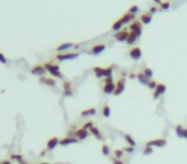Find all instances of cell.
Segmentation results:
<instances>
[{"instance_id": "1", "label": "cell", "mask_w": 187, "mask_h": 164, "mask_svg": "<svg viewBox=\"0 0 187 164\" xmlns=\"http://www.w3.org/2000/svg\"><path fill=\"white\" fill-rule=\"evenodd\" d=\"M94 73L97 78H107V77H111L113 73V67H108V68H101V67H95L94 68Z\"/></svg>"}, {"instance_id": "2", "label": "cell", "mask_w": 187, "mask_h": 164, "mask_svg": "<svg viewBox=\"0 0 187 164\" xmlns=\"http://www.w3.org/2000/svg\"><path fill=\"white\" fill-rule=\"evenodd\" d=\"M114 90H115V83L113 81V77H107L104 81V86H103V91L105 94H114Z\"/></svg>"}, {"instance_id": "3", "label": "cell", "mask_w": 187, "mask_h": 164, "mask_svg": "<svg viewBox=\"0 0 187 164\" xmlns=\"http://www.w3.org/2000/svg\"><path fill=\"white\" fill-rule=\"evenodd\" d=\"M129 31L131 32H133L137 37H140L141 33H142V23L140 21H137L135 19L133 22H131V25H129Z\"/></svg>"}, {"instance_id": "4", "label": "cell", "mask_w": 187, "mask_h": 164, "mask_svg": "<svg viewBox=\"0 0 187 164\" xmlns=\"http://www.w3.org/2000/svg\"><path fill=\"white\" fill-rule=\"evenodd\" d=\"M145 146H151V148H164L167 146V140L165 138H154L150 140L145 144Z\"/></svg>"}, {"instance_id": "5", "label": "cell", "mask_w": 187, "mask_h": 164, "mask_svg": "<svg viewBox=\"0 0 187 164\" xmlns=\"http://www.w3.org/2000/svg\"><path fill=\"white\" fill-rule=\"evenodd\" d=\"M79 53H59L55 55V58H57L58 60H72V59H76L78 58Z\"/></svg>"}, {"instance_id": "6", "label": "cell", "mask_w": 187, "mask_h": 164, "mask_svg": "<svg viewBox=\"0 0 187 164\" xmlns=\"http://www.w3.org/2000/svg\"><path fill=\"white\" fill-rule=\"evenodd\" d=\"M128 36H129V30L123 28V30H121V31H118V32L114 33V39L117 41H119V42H123V41H127Z\"/></svg>"}, {"instance_id": "7", "label": "cell", "mask_w": 187, "mask_h": 164, "mask_svg": "<svg viewBox=\"0 0 187 164\" xmlns=\"http://www.w3.org/2000/svg\"><path fill=\"white\" fill-rule=\"evenodd\" d=\"M73 136L76 137L78 141H82V140H86L87 137H89V131L85 130L83 127H81V128H78V130L74 131V135H73Z\"/></svg>"}, {"instance_id": "8", "label": "cell", "mask_w": 187, "mask_h": 164, "mask_svg": "<svg viewBox=\"0 0 187 164\" xmlns=\"http://www.w3.org/2000/svg\"><path fill=\"white\" fill-rule=\"evenodd\" d=\"M44 67H45L46 72H49V73H50V76H51L53 73H57V72H60V67H59L58 64L51 63V62H45V63H44Z\"/></svg>"}, {"instance_id": "9", "label": "cell", "mask_w": 187, "mask_h": 164, "mask_svg": "<svg viewBox=\"0 0 187 164\" xmlns=\"http://www.w3.org/2000/svg\"><path fill=\"white\" fill-rule=\"evenodd\" d=\"M124 86H126V80H124V77H121L118 82L115 83V90H114V95L118 96L121 95L123 91H124Z\"/></svg>"}, {"instance_id": "10", "label": "cell", "mask_w": 187, "mask_h": 164, "mask_svg": "<svg viewBox=\"0 0 187 164\" xmlns=\"http://www.w3.org/2000/svg\"><path fill=\"white\" fill-rule=\"evenodd\" d=\"M167 91V86L164 83H158V86H157V89L154 90V94H153V99H155L157 100L158 98H160L161 95H163L164 92Z\"/></svg>"}, {"instance_id": "11", "label": "cell", "mask_w": 187, "mask_h": 164, "mask_svg": "<svg viewBox=\"0 0 187 164\" xmlns=\"http://www.w3.org/2000/svg\"><path fill=\"white\" fill-rule=\"evenodd\" d=\"M31 73L42 77L46 73V69H45V67H44V65H41V64H36V65H34L32 68H31Z\"/></svg>"}, {"instance_id": "12", "label": "cell", "mask_w": 187, "mask_h": 164, "mask_svg": "<svg viewBox=\"0 0 187 164\" xmlns=\"http://www.w3.org/2000/svg\"><path fill=\"white\" fill-rule=\"evenodd\" d=\"M76 142H78V140L74 136H67V137H63L59 140V145H62V146H67V145L76 144Z\"/></svg>"}, {"instance_id": "13", "label": "cell", "mask_w": 187, "mask_h": 164, "mask_svg": "<svg viewBox=\"0 0 187 164\" xmlns=\"http://www.w3.org/2000/svg\"><path fill=\"white\" fill-rule=\"evenodd\" d=\"M59 145V138L58 137H51L48 140V144H46V150L45 151H50L54 150Z\"/></svg>"}, {"instance_id": "14", "label": "cell", "mask_w": 187, "mask_h": 164, "mask_svg": "<svg viewBox=\"0 0 187 164\" xmlns=\"http://www.w3.org/2000/svg\"><path fill=\"white\" fill-rule=\"evenodd\" d=\"M129 57L132 58L133 60H139V59H141V57H142V51H141V49L139 46H135L133 49H131L129 50Z\"/></svg>"}, {"instance_id": "15", "label": "cell", "mask_w": 187, "mask_h": 164, "mask_svg": "<svg viewBox=\"0 0 187 164\" xmlns=\"http://www.w3.org/2000/svg\"><path fill=\"white\" fill-rule=\"evenodd\" d=\"M105 50V45L104 44H97V45H94L90 50V54H94V55H97Z\"/></svg>"}, {"instance_id": "16", "label": "cell", "mask_w": 187, "mask_h": 164, "mask_svg": "<svg viewBox=\"0 0 187 164\" xmlns=\"http://www.w3.org/2000/svg\"><path fill=\"white\" fill-rule=\"evenodd\" d=\"M63 92L65 96H72L73 95V91H72V86L71 83L68 81H64L63 82Z\"/></svg>"}, {"instance_id": "17", "label": "cell", "mask_w": 187, "mask_h": 164, "mask_svg": "<svg viewBox=\"0 0 187 164\" xmlns=\"http://www.w3.org/2000/svg\"><path fill=\"white\" fill-rule=\"evenodd\" d=\"M40 82L41 83H45L46 86H55V80L51 77H40Z\"/></svg>"}, {"instance_id": "18", "label": "cell", "mask_w": 187, "mask_h": 164, "mask_svg": "<svg viewBox=\"0 0 187 164\" xmlns=\"http://www.w3.org/2000/svg\"><path fill=\"white\" fill-rule=\"evenodd\" d=\"M151 19H153V14L151 13H144L140 18V22L144 23V25H149V23L151 22Z\"/></svg>"}, {"instance_id": "19", "label": "cell", "mask_w": 187, "mask_h": 164, "mask_svg": "<svg viewBox=\"0 0 187 164\" xmlns=\"http://www.w3.org/2000/svg\"><path fill=\"white\" fill-rule=\"evenodd\" d=\"M137 80H139V82L140 83H142V85H146V86H147V83L149 82H150V78H147L144 73H142V72H140V73H137Z\"/></svg>"}, {"instance_id": "20", "label": "cell", "mask_w": 187, "mask_h": 164, "mask_svg": "<svg viewBox=\"0 0 187 164\" xmlns=\"http://www.w3.org/2000/svg\"><path fill=\"white\" fill-rule=\"evenodd\" d=\"M90 133H91V135H92L94 137H95V138H97V140H103V135H101V132H100V130H99L97 127L94 126L90 130Z\"/></svg>"}, {"instance_id": "21", "label": "cell", "mask_w": 187, "mask_h": 164, "mask_svg": "<svg viewBox=\"0 0 187 164\" xmlns=\"http://www.w3.org/2000/svg\"><path fill=\"white\" fill-rule=\"evenodd\" d=\"M122 22L123 23H128V22H133L135 21V16L133 14H131V13H124L123 16H122Z\"/></svg>"}, {"instance_id": "22", "label": "cell", "mask_w": 187, "mask_h": 164, "mask_svg": "<svg viewBox=\"0 0 187 164\" xmlns=\"http://www.w3.org/2000/svg\"><path fill=\"white\" fill-rule=\"evenodd\" d=\"M95 114H96V109L90 108V109H86V110L81 112V117H90V115H95Z\"/></svg>"}, {"instance_id": "23", "label": "cell", "mask_w": 187, "mask_h": 164, "mask_svg": "<svg viewBox=\"0 0 187 164\" xmlns=\"http://www.w3.org/2000/svg\"><path fill=\"white\" fill-rule=\"evenodd\" d=\"M174 131H176V135L179 138H183V136H185V128H183L182 124H177L176 128H174Z\"/></svg>"}, {"instance_id": "24", "label": "cell", "mask_w": 187, "mask_h": 164, "mask_svg": "<svg viewBox=\"0 0 187 164\" xmlns=\"http://www.w3.org/2000/svg\"><path fill=\"white\" fill-rule=\"evenodd\" d=\"M123 25H124V23L122 22V19H118V21H115V22L113 23V26H111V30L118 32V31H121V30H122Z\"/></svg>"}, {"instance_id": "25", "label": "cell", "mask_w": 187, "mask_h": 164, "mask_svg": "<svg viewBox=\"0 0 187 164\" xmlns=\"http://www.w3.org/2000/svg\"><path fill=\"white\" fill-rule=\"evenodd\" d=\"M71 47H73V44H72V42H67V44L59 45V46L57 47V50H58V51H62V53H64V50L71 49Z\"/></svg>"}, {"instance_id": "26", "label": "cell", "mask_w": 187, "mask_h": 164, "mask_svg": "<svg viewBox=\"0 0 187 164\" xmlns=\"http://www.w3.org/2000/svg\"><path fill=\"white\" fill-rule=\"evenodd\" d=\"M137 39H139V37H137V36H136L133 32L129 31V36H128V39H127V44H128V45H133Z\"/></svg>"}, {"instance_id": "27", "label": "cell", "mask_w": 187, "mask_h": 164, "mask_svg": "<svg viewBox=\"0 0 187 164\" xmlns=\"http://www.w3.org/2000/svg\"><path fill=\"white\" fill-rule=\"evenodd\" d=\"M124 140L127 141V144L129 145V146H132V148H135V145H136V141L132 138V136L131 135H124Z\"/></svg>"}, {"instance_id": "28", "label": "cell", "mask_w": 187, "mask_h": 164, "mask_svg": "<svg viewBox=\"0 0 187 164\" xmlns=\"http://www.w3.org/2000/svg\"><path fill=\"white\" fill-rule=\"evenodd\" d=\"M103 115L105 118H108L109 115H110V106L108 105V104H105L104 106H103Z\"/></svg>"}, {"instance_id": "29", "label": "cell", "mask_w": 187, "mask_h": 164, "mask_svg": "<svg viewBox=\"0 0 187 164\" xmlns=\"http://www.w3.org/2000/svg\"><path fill=\"white\" fill-rule=\"evenodd\" d=\"M142 153H144V155H150L154 153V148L151 146H145L144 150H142Z\"/></svg>"}, {"instance_id": "30", "label": "cell", "mask_w": 187, "mask_h": 164, "mask_svg": "<svg viewBox=\"0 0 187 164\" xmlns=\"http://www.w3.org/2000/svg\"><path fill=\"white\" fill-rule=\"evenodd\" d=\"M142 73H144L147 78H151L153 77V71L150 68H147V67H146V68H144V72H142Z\"/></svg>"}, {"instance_id": "31", "label": "cell", "mask_w": 187, "mask_h": 164, "mask_svg": "<svg viewBox=\"0 0 187 164\" xmlns=\"http://www.w3.org/2000/svg\"><path fill=\"white\" fill-rule=\"evenodd\" d=\"M158 83H159V82L150 80V82L147 83V87H149V89H151V90H155V89H157V86H158Z\"/></svg>"}, {"instance_id": "32", "label": "cell", "mask_w": 187, "mask_h": 164, "mask_svg": "<svg viewBox=\"0 0 187 164\" xmlns=\"http://www.w3.org/2000/svg\"><path fill=\"white\" fill-rule=\"evenodd\" d=\"M101 153L104 155H109L110 154V148L108 146V145H103V148H101Z\"/></svg>"}, {"instance_id": "33", "label": "cell", "mask_w": 187, "mask_h": 164, "mask_svg": "<svg viewBox=\"0 0 187 164\" xmlns=\"http://www.w3.org/2000/svg\"><path fill=\"white\" fill-rule=\"evenodd\" d=\"M113 154L115 156V159H121V158H123V150H114Z\"/></svg>"}, {"instance_id": "34", "label": "cell", "mask_w": 187, "mask_h": 164, "mask_svg": "<svg viewBox=\"0 0 187 164\" xmlns=\"http://www.w3.org/2000/svg\"><path fill=\"white\" fill-rule=\"evenodd\" d=\"M169 7H171V3L169 2H161L160 3V9H163V10L169 9Z\"/></svg>"}, {"instance_id": "35", "label": "cell", "mask_w": 187, "mask_h": 164, "mask_svg": "<svg viewBox=\"0 0 187 164\" xmlns=\"http://www.w3.org/2000/svg\"><path fill=\"white\" fill-rule=\"evenodd\" d=\"M137 12H139V7H137V5H133V7H131L129 9H128V12H127V13H131V14H136L137 13Z\"/></svg>"}, {"instance_id": "36", "label": "cell", "mask_w": 187, "mask_h": 164, "mask_svg": "<svg viewBox=\"0 0 187 164\" xmlns=\"http://www.w3.org/2000/svg\"><path fill=\"white\" fill-rule=\"evenodd\" d=\"M82 127H83V128H85V130H87V131H90V130L92 128V127H94V123H92V122H91V120H90V122H86V123H85V124H83Z\"/></svg>"}, {"instance_id": "37", "label": "cell", "mask_w": 187, "mask_h": 164, "mask_svg": "<svg viewBox=\"0 0 187 164\" xmlns=\"http://www.w3.org/2000/svg\"><path fill=\"white\" fill-rule=\"evenodd\" d=\"M12 159H17V160H19L21 163L23 162V158L21 155H12Z\"/></svg>"}, {"instance_id": "38", "label": "cell", "mask_w": 187, "mask_h": 164, "mask_svg": "<svg viewBox=\"0 0 187 164\" xmlns=\"http://www.w3.org/2000/svg\"><path fill=\"white\" fill-rule=\"evenodd\" d=\"M0 62H2V63H4V64L7 63V58L4 57V54H3V53H0Z\"/></svg>"}, {"instance_id": "39", "label": "cell", "mask_w": 187, "mask_h": 164, "mask_svg": "<svg viewBox=\"0 0 187 164\" xmlns=\"http://www.w3.org/2000/svg\"><path fill=\"white\" fill-rule=\"evenodd\" d=\"M113 164H124L121 159H115V158H114V159H113Z\"/></svg>"}, {"instance_id": "40", "label": "cell", "mask_w": 187, "mask_h": 164, "mask_svg": "<svg viewBox=\"0 0 187 164\" xmlns=\"http://www.w3.org/2000/svg\"><path fill=\"white\" fill-rule=\"evenodd\" d=\"M123 150L127 151V153H132V151H133V148H132V146H128V148H124Z\"/></svg>"}, {"instance_id": "41", "label": "cell", "mask_w": 187, "mask_h": 164, "mask_svg": "<svg viewBox=\"0 0 187 164\" xmlns=\"http://www.w3.org/2000/svg\"><path fill=\"white\" fill-rule=\"evenodd\" d=\"M157 10H158V9H157V8H155V7H151V8H150V12H149V13H151V14H154V13H155V12H157Z\"/></svg>"}, {"instance_id": "42", "label": "cell", "mask_w": 187, "mask_h": 164, "mask_svg": "<svg viewBox=\"0 0 187 164\" xmlns=\"http://www.w3.org/2000/svg\"><path fill=\"white\" fill-rule=\"evenodd\" d=\"M0 164H12V162H10V160H3Z\"/></svg>"}, {"instance_id": "43", "label": "cell", "mask_w": 187, "mask_h": 164, "mask_svg": "<svg viewBox=\"0 0 187 164\" xmlns=\"http://www.w3.org/2000/svg\"><path fill=\"white\" fill-rule=\"evenodd\" d=\"M183 138H187V128H185V136H183Z\"/></svg>"}, {"instance_id": "44", "label": "cell", "mask_w": 187, "mask_h": 164, "mask_svg": "<svg viewBox=\"0 0 187 164\" xmlns=\"http://www.w3.org/2000/svg\"><path fill=\"white\" fill-rule=\"evenodd\" d=\"M154 2H155V3H159V4H160V3H161V0H154Z\"/></svg>"}, {"instance_id": "45", "label": "cell", "mask_w": 187, "mask_h": 164, "mask_svg": "<svg viewBox=\"0 0 187 164\" xmlns=\"http://www.w3.org/2000/svg\"><path fill=\"white\" fill-rule=\"evenodd\" d=\"M41 164H48V163H41Z\"/></svg>"}]
</instances>
